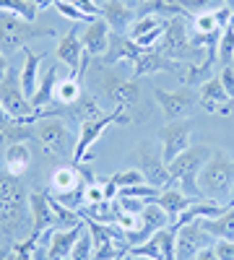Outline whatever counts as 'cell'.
<instances>
[{
  "label": "cell",
  "mask_w": 234,
  "mask_h": 260,
  "mask_svg": "<svg viewBox=\"0 0 234 260\" xmlns=\"http://www.w3.org/2000/svg\"><path fill=\"white\" fill-rule=\"evenodd\" d=\"M31 221L29 192L18 177L0 172V234H13Z\"/></svg>",
  "instance_id": "1"
},
{
  "label": "cell",
  "mask_w": 234,
  "mask_h": 260,
  "mask_svg": "<svg viewBox=\"0 0 234 260\" xmlns=\"http://www.w3.org/2000/svg\"><path fill=\"white\" fill-rule=\"evenodd\" d=\"M198 187L200 195L208 201L226 203L231 198V187H234V159L221 148H214L211 159L203 164L200 175H198Z\"/></svg>",
  "instance_id": "2"
},
{
  "label": "cell",
  "mask_w": 234,
  "mask_h": 260,
  "mask_svg": "<svg viewBox=\"0 0 234 260\" xmlns=\"http://www.w3.org/2000/svg\"><path fill=\"white\" fill-rule=\"evenodd\" d=\"M29 138H34L42 151L47 156H60L73 159V151H76V136L65 120H60L57 115H47V117H39L34 125H29Z\"/></svg>",
  "instance_id": "3"
},
{
  "label": "cell",
  "mask_w": 234,
  "mask_h": 260,
  "mask_svg": "<svg viewBox=\"0 0 234 260\" xmlns=\"http://www.w3.org/2000/svg\"><path fill=\"white\" fill-rule=\"evenodd\" d=\"M211 154H214V148H208V146H190L185 154H180L175 161L166 164V169H169V185L180 187L182 192L190 195V198H203L200 187H198V175H200L203 164L211 159Z\"/></svg>",
  "instance_id": "4"
},
{
  "label": "cell",
  "mask_w": 234,
  "mask_h": 260,
  "mask_svg": "<svg viewBox=\"0 0 234 260\" xmlns=\"http://www.w3.org/2000/svg\"><path fill=\"white\" fill-rule=\"evenodd\" d=\"M187 16H172L166 21V29H164V37L159 39V45L154 47L156 52L166 55L169 60H177L182 65L187 62H200L206 60L203 50L195 47L193 42H190V31H187Z\"/></svg>",
  "instance_id": "5"
},
{
  "label": "cell",
  "mask_w": 234,
  "mask_h": 260,
  "mask_svg": "<svg viewBox=\"0 0 234 260\" xmlns=\"http://www.w3.org/2000/svg\"><path fill=\"white\" fill-rule=\"evenodd\" d=\"M81 172L76 164L55 169L50 177V190H47L52 198H57L62 206H68L73 211H81V203H86V182L81 180Z\"/></svg>",
  "instance_id": "6"
},
{
  "label": "cell",
  "mask_w": 234,
  "mask_h": 260,
  "mask_svg": "<svg viewBox=\"0 0 234 260\" xmlns=\"http://www.w3.org/2000/svg\"><path fill=\"white\" fill-rule=\"evenodd\" d=\"M0 104H3L6 115L16 125H34V104L21 91V78L16 76L13 68H8L6 78L0 81Z\"/></svg>",
  "instance_id": "7"
},
{
  "label": "cell",
  "mask_w": 234,
  "mask_h": 260,
  "mask_svg": "<svg viewBox=\"0 0 234 260\" xmlns=\"http://www.w3.org/2000/svg\"><path fill=\"white\" fill-rule=\"evenodd\" d=\"M125 122H130V112L120 110V107H117V110H112L110 115H104V117L81 122V133H78L76 151H73V164L78 167L81 161H86L91 156V146L104 136V130H107L110 125H125Z\"/></svg>",
  "instance_id": "8"
},
{
  "label": "cell",
  "mask_w": 234,
  "mask_h": 260,
  "mask_svg": "<svg viewBox=\"0 0 234 260\" xmlns=\"http://www.w3.org/2000/svg\"><path fill=\"white\" fill-rule=\"evenodd\" d=\"M37 37H55L52 29H39L29 21H24L21 16H13V13H6L0 11V47L3 50H24L29 39H37Z\"/></svg>",
  "instance_id": "9"
},
{
  "label": "cell",
  "mask_w": 234,
  "mask_h": 260,
  "mask_svg": "<svg viewBox=\"0 0 234 260\" xmlns=\"http://www.w3.org/2000/svg\"><path fill=\"white\" fill-rule=\"evenodd\" d=\"M138 219H141V224H138L136 232H122V242H125L127 250L143 245L146 240H151L156 232H161V229H166V226H172V216H169L159 203H154V201H148V203L141 208Z\"/></svg>",
  "instance_id": "10"
},
{
  "label": "cell",
  "mask_w": 234,
  "mask_h": 260,
  "mask_svg": "<svg viewBox=\"0 0 234 260\" xmlns=\"http://www.w3.org/2000/svg\"><path fill=\"white\" fill-rule=\"evenodd\" d=\"M154 99L159 104L161 115L166 117V122L175 120H187L198 107H200V94L198 89H180V91H164V89H154Z\"/></svg>",
  "instance_id": "11"
},
{
  "label": "cell",
  "mask_w": 234,
  "mask_h": 260,
  "mask_svg": "<svg viewBox=\"0 0 234 260\" xmlns=\"http://www.w3.org/2000/svg\"><path fill=\"white\" fill-rule=\"evenodd\" d=\"M214 242L216 240L203 229L200 219L175 226V257L177 260H195L198 252H203L206 247H214Z\"/></svg>",
  "instance_id": "12"
},
{
  "label": "cell",
  "mask_w": 234,
  "mask_h": 260,
  "mask_svg": "<svg viewBox=\"0 0 234 260\" xmlns=\"http://www.w3.org/2000/svg\"><path fill=\"white\" fill-rule=\"evenodd\" d=\"M99 89H102L104 99L115 104V110L120 107L125 112H130V107H136L141 99V89H138L136 78L127 81V78H120L115 73H104V76L99 73Z\"/></svg>",
  "instance_id": "13"
},
{
  "label": "cell",
  "mask_w": 234,
  "mask_h": 260,
  "mask_svg": "<svg viewBox=\"0 0 234 260\" xmlns=\"http://www.w3.org/2000/svg\"><path fill=\"white\" fill-rule=\"evenodd\" d=\"M138 169L143 172V177L148 185L154 187H166L169 185V169L166 161L161 156V146L151 143V141H143L138 146Z\"/></svg>",
  "instance_id": "14"
},
{
  "label": "cell",
  "mask_w": 234,
  "mask_h": 260,
  "mask_svg": "<svg viewBox=\"0 0 234 260\" xmlns=\"http://www.w3.org/2000/svg\"><path fill=\"white\" fill-rule=\"evenodd\" d=\"M193 120H175V122H166L161 130V156L164 161H175L180 154L190 148V138H193Z\"/></svg>",
  "instance_id": "15"
},
{
  "label": "cell",
  "mask_w": 234,
  "mask_h": 260,
  "mask_svg": "<svg viewBox=\"0 0 234 260\" xmlns=\"http://www.w3.org/2000/svg\"><path fill=\"white\" fill-rule=\"evenodd\" d=\"M55 55L60 62H65L68 68H71V76L73 78H83V73H86V65H89V55L86 50H83V42L78 39V31L71 29L65 37H60L57 39V47H55Z\"/></svg>",
  "instance_id": "16"
},
{
  "label": "cell",
  "mask_w": 234,
  "mask_h": 260,
  "mask_svg": "<svg viewBox=\"0 0 234 260\" xmlns=\"http://www.w3.org/2000/svg\"><path fill=\"white\" fill-rule=\"evenodd\" d=\"M102 18L107 21V26L115 34H127L136 24L138 11L127 3V0H104L102 3Z\"/></svg>",
  "instance_id": "17"
},
{
  "label": "cell",
  "mask_w": 234,
  "mask_h": 260,
  "mask_svg": "<svg viewBox=\"0 0 234 260\" xmlns=\"http://www.w3.org/2000/svg\"><path fill=\"white\" fill-rule=\"evenodd\" d=\"M180 68H185L182 62L169 60L166 55L156 52V50H146L136 57L133 62V78H143V76H154V73H177Z\"/></svg>",
  "instance_id": "18"
},
{
  "label": "cell",
  "mask_w": 234,
  "mask_h": 260,
  "mask_svg": "<svg viewBox=\"0 0 234 260\" xmlns=\"http://www.w3.org/2000/svg\"><path fill=\"white\" fill-rule=\"evenodd\" d=\"M29 208H31V232L34 234H47L57 229V219H55V211L50 206L47 192H29Z\"/></svg>",
  "instance_id": "19"
},
{
  "label": "cell",
  "mask_w": 234,
  "mask_h": 260,
  "mask_svg": "<svg viewBox=\"0 0 234 260\" xmlns=\"http://www.w3.org/2000/svg\"><path fill=\"white\" fill-rule=\"evenodd\" d=\"M198 94H200V107L211 115H229L234 110V99L226 94V89L221 86L219 78L206 81L198 89Z\"/></svg>",
  "instance_id": "20"
},
{
  "label": "cell",
  "mask_w": 234,
  "mask_h": 260,
  "mask_svg": "<svg viewBox=\"0 0 234 260\" xmlns=\"http://www.w3.org/2000/svg\"><path fill=\"white\" fill-rule=\"evenodd\" d=\"M127 252L148 255V257H154V260H177L175 257V226H166V229L156 232L151 240H146L138 247H130Z\"/></svg>",
  "instance_id": "21"
},
{
  "label": "cell",
  "mask_w": 234,
  "mask_h": 260,
  "mask_svg": "<svg viewBox=\"0 0 234 260\" xmlns=\"http://www.w3.org/2000/svg\"><path fill=\"white\" fill-rule=\"evenodd\" d=\"M86 229V221H81L73 229H55L50 232V245H47V260H71L73 247L78 242V237Z\"/></svg>",
  "instance_id": "22"
},
{
  "label": "cell",
  "mask_w": 234,
  "mask_h": 260,
  "mask_svg": "<svg viewBox=\"0 0 234 260\" xmlns=\"http://www.w3.org/2000/svg\"><path fill=\"white\" fill-rule=\"evenodd\" d=\"M110 37H112V29L107 26V21L104 18H94L86 34H83V50H86L89 57H104V52H107L110 47Z\"/></svg>",
  "instance_id": "23"
},
{
  "label": "cell",
  "mask_w": 234,
  "mask_h": 260,
  "mask_svg": "<svg viewBox=\"0 0 234 260\" xmlns=\"http://www.w3.org/2000/svg\"><path fill=\"white\" fill-rule=\"evenodd\" d=\"M195 201H200V198H190L187 192H182L180 187H161L156 195H154V203H159L169 216H172V224L177 221V216L182 213V211H187L190 206H193Z\"/></svg>",
  "instance_id": "24"
},
{
  "label": "cell",
  "mask_w": 234,
  "mask_h": 260,
  "mask_svg": "<svg viewBox=\"0 0 234 260\" xmlns=\"http://www.w3.org/2000/svg\"><path fill=\"white\" fill-rule=\"evenodd\" d=\"M141 52H143V50L136 45V42L127 39V34H115V31H112V37H110V47H107V52H104L102 62L107 65V68H110V65L122 62V60L136 62V57H138Z\"/></svg>",
  "instance_id": "25"
},
{
  "label": "cell",
  "mask_w": 234,
  "mask_h": 260,
  "mask_svg": "<svg viewBox=\"0 0 234 260\" xmlns=\"http://www.w3.org/2000/svg\"><path fill=\"white\" fill-rule=\"evenodd\" d=\"M42 57L45 55H37L31 52L29 47H24V68H21V91L26 94V99L31 102L37 89H39V65H42Z\"/></svg>",
  "instance_id": "26"
},
{
  "label": "cell",
  "mask_w": 234,
  "mask_h": 260,
  "mask_svg": "<svg viewBox=\"0 0 234 260\" xmlns=\"http://www.w3.org/2000/svg\"><path fill=\"white\" fill-rule=\"evenodd\" d=\"M200 224L214 240H234V201L226 203V208L219 216L200 219Z\"/></svg>",
  "instance_id": "27"
},
{
  "label": "cell",
  "mask_w": 234,
  "mask_h": 260,
  "mask_svg": "<svg viewBox=\"0 0 234 260\" xmlns=\"http://www.w3.org/2000/svg\"><path fill=\"white\" fill-rule=\"evenodd\" d=\"M31 167V151L26 141H11L6 146V172L13 177H21Z\"/></svg>",
  "instance_id": "28"
},
{
  "label": "cell",
  "mask_w": 234,
  "mask_h": 260,
  "mask_svg": "<svg viewBox=\"0 0 234 260\" xmlns=\"http://www.w3.org/2000/svg\"><path fill=\"white\" fill-rule=\"evenodd\" d=\"M57 65H50V68L45 71V76L39 78V89L31 99L34 104V110H47V107L55 104V89H57ZM55 112V110H52Z\"/></svg>",
  "instance_id": "29"
},
{
  "label": "cell",
  "mask_w": 234,
  "mask_h": 260,
  "mask_svg": "<svg viewBox=\"0 0 234 260\" xmlns=\"http://www.w3.org/2000/svg\"><path fill=\"white\" fill-rule=\"evenodd\" d=\"M214 60H200V62H187L185 65V73H182V83L187 89H200L206 81H211L214 76Z\"/></svg>",
  "instance_id": "30"
},
{
  "label": "cell",
  "mask_w": 234,
  "mask_h": 260,
  "mask_svg": "<svg viewBox=\"0 0 234 260\" xmlns=\"http://www.w3.org/2000/svg\"><path fill=\"white\" fill-rule=\"evenodd\" d=\"M73 115L78 122H86V120H96V117H104L102 112V102L91 94H81V99L73 104Z\"/></svg>",
  "instance_id": "31"
},
{
  "label": "cell",
  "mask_w": 234,
  "mask_h": 260,
  "mask_svg": "<svg viewBox=\"0 0 234 260\" xmlns=\"http://www.w3.org/2000/svg\"><path fill=\"white\" fill-rule=\"evenodd\" d=\"M83 89H81V83L78 78H65V81H60L57 83V89H55V104H65V107H73L78 99H81Z\"/></svg>",
  "instance_id": "32"
},
{
  "label": "cell",
  "mask_w": 234,
  "mask_h": 260,
  "mask_svg": "<svg viewBox=\"0 0 234 260\" xmlns=\"http://www.w3.org/2000/svg\"><path fill=\"white\" fill-rule=\"evenodd\" d=\"M0 11L13 13V16H21L24 21H29V24H34V18H37V13H39V8H37L34 0H0Z\"/></svg>",
  "instance_id": "33"
},
{
  "label": "cell",
  "mask_w": 234,
  "mask_h": 260,
  "mask_svg": "<svg viewBox=\"0 0 234 260\" xmlns=\"http://www.w3.org/2000/svg\"><path fill=\"white\" fill-rule=\"evenodd\" d=\"M190 31H195V34H200V37L221 34V24H219L216 11H214V13H195V16H193V26H190Z\"/></svg>",
  "instance_id": "34"
},
{
  "label": "cell",
  "mask_w": 234,
  "mask_h": 260,
  "mask_svg": "<svg viewBox=\"0 0 234 260\" xmlns=\"http://www.w3.org/2000/svg\"><path fill=\"white\" fill-rule=\"evenodd\" d=\"M231 60H234V18L221 29V37H219V62L231 65Z\"/></svg>",
  "instance_id": "35"
},
{
  "label": "cell",
  "mask_w": 234,
  "mask_h": 260,
  "mask_svg": "<svg viewBox=\"0 0 234 260\" xmlns=\"http://www.w3.org/2000/svg\"><path fill=\"white\" fill-rule=\"evenodd\" d=\"M187 13H214V11H219L221 6H226V0H182L180 3Z\"/></svg>",
  "instance_id": "36"
},
{
  "label": "cell",
  "mask_w": 234,
  "mask_h": 260,
  "mask_svg": "<svg viewBox=\"0 0 234 260\" xmlns=\"http://www.w3.org/2000/svg\"><path fill=\"white\" fill-rule=\"evenodd\" d=\"M91 257H94V240H91V232L86 226V229H83V234L78 237L76 247H73L71 260H91Z\"/></svg>",
  "instance_id": "37"
},
{
  "label": "cell",
  "mask_w": 234,
  "mask_h": 260,
  "mask_svg": "<svg viewBox=\"0 0 234 260\" xmlns=\"http://www.w3.org/2000/svg\"><path fill=\"white\" fill-rule=\"evenodd\" d=\"M99 203H107V190H104V180H91L86 185V203L83 206H99Z\"/></svg>",
  "instance_id": "38"
},
{
  "label": "cell",
  "mask_w": 234,
  "mask_h": 260,
  "mask_svg": "<svg viewBox=\"0 0 234 260\" xmlns=\"http://www.w3.org/2000/svg\"><path fill=\"white\" fill-rule=\"evenodd\" d=\"M55 8H57L60 16H65V18H71V21H78V24H81V21H83V24H91V21H94V18H89L86 13H81L73 3H68V0H57Z\"/></svg>",
  "instance_id": "39"
},
{
  "label": "cell",
  "mask_w": 234,
  "mask_h": 260,
  "mask_svg": "<svg viewBox=\"0 0 234 260\" xmlns=\"http://www.w3.org/2000/svg\"><path fill=\"white\" fill-rule=\"evenodd\" d=\"M68 3H73L81 13H86L89 18H102V6H96L94 0H68Z\"/></svg>",
  "instance_id": "40"
},
{
  "label": "cell",
  "mask_w": 234,
  "mask_h": 260,
  "mask_svg": "<svg viewBox=\"0 0 234 260\" xmlns=\"http://www.w3.org/2000/svg\"><path fill=\"white\" fill-rule=\"evenodd\" d=\"M214 250H216L219 260H234V240H216Z\"/></svg>",
  "instance_id": "41"
},
{
  "label": "cell",
  "mask_w": 234,
  "mask_h": 260,
  "mask_svg": "<svg viewBox=\"0 0 234 260\" xmlns=\"http://www.w3.org/2000/svg\"><path fill=\"white\" fill-rule=\"evenodd\" d=\"M219 81H221V86L226 89V94H229V96L234 99V68H231V65H221Z\"/></svg>",
  "instance_id": "42"
},
{
  "label": "cell",
  "mask_w": 234,
  "mask_h": 260,
  "mask_svg": "<svg viewBox=\"0 0 234 260\" xmlns=\"http://www.w3.org/2000/svg\"><path fill=\"white\" fill-rule=\"evenodd\" d=\"M195 260H219V255H216V250L214 247H206L203 252H198V257Z\"/></svg>",
  "instance_id": "43"
},
{
  "label": "cell",
  "mask_w": 234,
  "mask_h": 260,
  "mask_svg": "<svg viewBox=\"0 0 234 260\" xmlns=\"http://www.w3.org/2000/svg\"><path fill=\"white\" fill-rule=\"evenodd\" d=\"M8 68H11V65H8V60H6V55H3V52H0V81H3V78H6V73H8Z\"/></svg>",
  "instance_id": "44"
},
{
  "label": "cell",
  "mask_w": 234,
  "mask_h": 260,
  "mask_svg": "<svg viewBox=\"0 0 234 260\" xmlns=\"http://www.w3.org/2000/svg\"><path fill=\"white\" fill-rule=\"evenodd\" d=\"M34 3H37V8H39V11H45V8H50V6H55V3H57V0H34Z\"/></svg>",
  "instance_id": "45"
},
{
  "label": "cell",
  "mask_w": 234,
  "mask_h": 260,
  "mask_svg": "<svg viewBox=\"0 0 234 260\" xmlns=\"http://www.w3.org/2000/svg\"><path fill=\"white\" fill-rule=\"evenodd\" d=\"M122 260H154V257H148V255H136V252H127Z\"/></svg>",
  "instance_id": "46"
},
{
  "label": "cell",
  "mask_w": 234,
  "mask_h": 260,
  "mask_svg": "<svg viewBox=\"0 0 234 260\" xmlns=\"http://www.w3.org/2000/svg\"><path fill=\"white\" fill-rule=\"evenodd\" d=\"M231 201H234V187H231V198H229V203H231Z\"/></svg>",
  "instance_id": "47"
},
{
  "label": "cell",
  "mask_w": 234,
  "mask_h": 260,
  "mask_svg": "<svg viewBox=\"0 0 234 260\" xmlns=\"http://www.w3.org/2000/svg\"><path fill=\"white\" fill-rule=\"evenodd\" d=\"M175 3H182V0H175Z\"/></svg>",
  "instance_id": "48"
},
{
  "label": "cell",
  "mask_w": 234,
  "mask_h": 260,
  "mask_svg": "<svg viewBox=\"0 0 234 260\" xmlns=\"http://www.w3.org/2000/svg\"><path fill=\"white\" fill-rule=\"evenodd\" d=\"M99 3H104V0H99Z\"/></svg>",
  "instance_id": "49"
},
{
  "label": "cell",
  "mask_w": 234,
  "mask_h": 260,
  "mask_svg": "<svg viewBox=\"0 0 234 260\" xmlns=\"http://www.w3.org/2000/svg\"><path fill=\"white\" fill-rule=\"evenodd\" d=\"M143 3H146V0H143Z\"/></svg>",
  "instance_id": "50"
},
{
  "label": "cell",
  "mask_w": 234,
  "mask_h": 260,
  "mask_svg": "<svg viewBox=\"0 0 234 260\" xmlns=\"http://www.w3.org/2000/svg\"><path fill=\"white\" fill-rule=\"evenodd\" d=\"M231 6H234V3H231Z\"/></svg>",
  "instance_id": "51"
}]
</instances>
